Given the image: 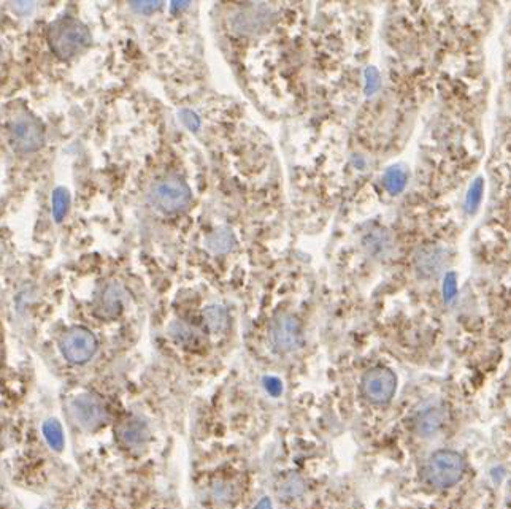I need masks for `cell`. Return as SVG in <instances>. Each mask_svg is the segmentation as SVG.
I'll return each mask as SVG.
<instances>
[{"mask_svg": "<svg viewBox=\"0 0 511 509\" xmlns=\"http://www.w3.org/2000/svg\"><path fill=\"white\" fill-rule=\"evenodd\" d=\"M48 43L59 59L69 61L89 46L91 34L81 21L61 18L54 21L48 29Z\"/></svg>", "mask_w": 511, "mask_h": 509, "instance_id": "obj_1", "label": "cell"}, {"mask_svg": "<svg viewBox=\"0 0 511 509\" xmlns=\"http://www.w3.org/2000/svg\"><path fill=\"white\" fill-rule=\"evenodd\" d=\"M150 200L156 210L162 213L178 214L189 208L192 202V191L183 178L167 175L151 186Z\"/></svg>", "mask_w": 511, "mask_h": 509, "instance_id": "obj_2", "label": "cell"}, {"mask_svg": "<svg viewBox=\"0 0 511 509\" xmlns=\"http://www.w3.org/2000/svg\"><path fill=\"white\" fill-rule=\"evenodd\" d=\"M465 471V463L458 452L437 451L426 460L422 476L435 489H448L458 484Z\"/></svg>", "mask_w": 511, "mask_h": 509, "instance_id": "obj_3", "label": "cell"}, {"mask_svg": "<svg viewBox=\"0 0 511 509\" xmlns=\"http://www.w3.org/2000/svg\"><path fill=\"white\" fill-rule=\"evenodd\" d=\"M10 143L16 153L27 154L39 151L45 142V131L39 119L29 113L16 116L10 122Z\"/></svg>", "mask_w": 511, "mask_h": 509, "instance_id": "obj_4", "label": "cell"}, {"mask_svg": "<svg viewBox=\"0 0 511 509\" xmlns=\"http://www.w3.org/2000/svg\"><path fill=\"white\" fill-rule=\"evenodd\" d=\"M276 10L270 5H249V7L243 8L242 12H238L232 19V27L233 30L243 35H254L260 34V32L267 30L269 27L275 23Z\"/></svg>", "mask_w": 511, "mask_h": 509, "instance_id": "obj_5", "label": "cell"}, {"mask_svg": "<svg viewBox=\"0 0 511 509\" xmlns=\"http://www.w3.org/2000/svg\"><path fill=\"white\" fill-rule=\"evenodd\" d=\"M97 338L91 330L73 327L61 340V351L65 359L72 364H84L97 351Z\"/></svg>", "mask_w": 511, "mask_h": 509, "instance_id": "obj_6", "label": "cell"}, {"mask_svg": "<svg viewBox=\"0 0 511 509\" xmlns=\"http://www.w3.org/2000/svg\"><path fill=\"white\" fill-rule=\"evenodd\" d=\"M271 346L278 353H292L301 346L302 328L296 316L289 313H281L270 324Z\"/></svg>", "mask_w": 511, "mask_h": 509, "instance_id": "obj_7", "label": "cell"}, {"mask_svg": "<svg viewBox=\"0 0 511 509\" xmlns=\"http://www.w3.org/2000/svg\"><path fill=\"white\" fill-rule=\"evenodd\" d=\"M362 394L372 403L383 405L394 397L397 378L388 368H373L362 378Z\"/></svg>", "mask_w": 511, "mask_h": 509, "instance_id": "obj_8", "label": "cell"}, {"mask_svg": "<svg viewBox=\"0 0 511 509\" xmlns=\"http://www.w3.org/2000/svg\"><path fill=\"white\" fill-rule=\"evenodd\" d=\"M70 416L75 424L84 430H94L107 419L105 406L91 394H81L72 400Z\"/></svg>", "mask_w": 511, "mask_h": 509, "instance_id": "obj_9", "label": "cell"}, {"mask_svg": "<svg viewBox=\"0 0 511 509\" xmlns=\"http://www.w3.org/2000/svg\"><path fill=\"white\" fill-rule=\"evenodd\" d=\"M118 441L127 449H141L148 441L150 432L143 422L137 419L121 420L116 427Z\"/></svg>", "mask_w": 511, "mask_h": 509, "instance_id": "obj_10", "label": "cell"}, {"mask_svg": "<svg viewBox=\"0 0 511 509\" xmlns=\"http://www.w3.org/2000/svg\"><path fill=\"white\" fill-rule=\"evenodd\" d=\"M448 419L449 413L445 406H432L416 419V430L421 436H433L443 429Z\"/></svg>", "mask_w": 511, "mask_h": 509, "instance_id": "obj_11", "label": "cell"}, {"mask_svg": "<svg viewBox=\"0 0 511 509\" xmlns=\"http://www.w3.org/2000/svg\"><path fill=\"white\" fill-rule=\"evenodd\" d=\"M416 270L421 276L431 278V276H437L440 270L443 268L445 263V254L437 246H424L420 249L415 257Z\"/></svg>", "mask_w": 511, "mask_h": 509, "instance_id": "obj_12", "label": "cell"}, {"mask_svg": "<svg viewBox=\"0 0 511 509\" xmlns=\"http://www.w3.org/2000/svg\"><path fill=\"white\" fill-rule=\"evenodd\" d=\"M123 310V289L116 284L105 288L97 305V313L100 317L113 319Z\"/></svg>", "mask_w": 511, "mask_h": 509, "instance_id": "obj_13", "label": "cell"}, {"mask_svg": "<svg viewBox=\"0 0 511 509\" xmlns=\"http://www.w3.org/2000/svg\"><path fill=\"white\" fill-rule=\"evenodd\" d=\"M303 490H305V483L301 476L294 473L285 476L278 484V495L283 500H294L303 494Z\"/></svg>", "mask_w": 511, "mask_h": 509, "instance_id": "obj_14", "label": "cell"}, {"mask_svg": "<svg viewBox=\"0 0 511 509\" xmlns=\"http://www.w3.org/2000/svg\"><path fill=\"white\" fill-rule=\"evenodd\" d=\"M227 313L222 306H208L204 311V322L211 333H221L227 327Z\"/></svg>", "mask_w": 511, "mask_h": 509, "instance_id": "obj_15", "label": "cell"}, {"mask_svg": "<svg viewBox=\"0 0 511 509\" xmlns=\"http://www.w3.org/2000/svg\"><path fill=\"white\" fill-rule=\"evenodd\" d=\"M233 245V235L227 229L215 230L213 234L206 237V246L215 252L229 251Z\"/></svg>", "mask_w": 511, "mask_h": 509, "instance_id": "obj_16", "label": "cell"}, {"mask_svg": "<svg viewBox=\"0 0 511 509\" xmlns=\"http://www.w3.org/2000/svg\"><path fill=\"white\" fill-rule=\"evenodd\" d=\"M43 435H45L48 444L56 451H61L64 447V435H62V429L59 425L57 420H48L43 425Z\"/></svg>", "mask_w": 511, "mask_h": 509, "instance_id": "obj_17", "label": "cell"}, {"mask_svg": "<svg viewBox=\"0 0 511 509\" xmlns=\"http://www.w3.org/2000/svg\"><path fill=\"white\" fill-rule=\"evenodd\" d=\"M69 205H70L69 192L65 191L64 187L56 189V191H54V196H53V216H54V219L62 221L64 216L67 214Z\"/></svg>", "mask_w": 511, "mask_h": 509, "instance_id": "obj_18", "label": "cell"}, {"mask_svg": "<svg viewBox=\"0 0 511 509\" xmlns=\"http://www.w3.org/2000/svg\"><path fill=\"white\" fill-rule=\"evenodd\" d=\"M405 186V173L399 170V169H394L388 172V175H386V187L389 189L391 192L397 194L399 191H402Z\"/></svg>", "mask_w": 511, "mask_h": 509, "instance_id": "obj_19", "label": "cell"}, {"mask_svg": "<svg viewBox=\"0 0 511 509\" xmlns=\"http://www.w3.org/2000/svg\"><path fill=\"white\" fill-rule=\"evenodd\" d=\"M170 332H172V337L175 338L178 343L188 344L195 340L194 330H191L188 326H184V324H178V322L173 324V326L170 327Z\"/></svg>", "mask_w": 511, "mask_h": 509, "instance_id": "obj_20", "label": "cell"}, {"mask_svg": "<svg viewBox=\"0 0 511 509\" xmlns=\"http://www.w3.org/2000/svg\"><path fill=\"white\" fill-rule=\"evenodd\" d=\"M130 7L137 13L150 15L154 13L156 10H159L162 7V2H130Z\"/></svg>", "mask_w": 511, "mask_h": 509, "instance_id": "obj_21", "label": "cell"}, {"mask_svg": "<svg viewBox=\"0 0 511 509\" xmlns=\"http://www.w3.org/2000/svg\"><path fill=\"white\" fill-rule=\"evenodd\" d=\"M481 192H483V187H481V180H476V183L473 184V186L470 187V192H469V197H467V207H469V210L473 207L476 208V205L480 203V198H481Z\"/></svg>", "mask_w": 511, "mask_h": 509, "instance_id": "obj_22", "label": "cell"}, {"mask_svg": "<svg viewBox=\"0 0 511 509\" xmlns=\"http://www.w3.org/2000/svg\"><path fill=\"white\" fill-rule=\"evenodd\" d=\"M456 294V283H454V276L449 275L447 278V284H445V297L447 300H451Z\"/></svg>", "mask_w": 511, "mask_h": 509, "instance_id": "obj_23", "label": "cell"}, {"mask_svg": "<svg viewBox=\"0 0 511 509\" xmlns=\"http://www.w3.org/2000/svg\"><path fill=\"white\" fill-rule=\"evenodd\" d=\"M265 386H267V391L271 395H278L281 392V384L278 379H274V378L267 379V384H265Z\"/></svg>", "mask_w": 511, "mask_h": 509, "instance_id": "obj_24", "label": "cell"}, {"mask_svg": "<svg viewBox=\"0 0 511 509\" xmlns=\"http://www.w3.org/2000/svg\"><path fill=\"white\" fill-rule=\"evenodd\" d=\"M254 509H274V508H271V501L269 500V498H264V500H260L258 503V506H256Z\"/></svg>", "mask_w": 511, "mask_h": 509, "instance_id": "obj_25", "label": "cell"}, {"mask_svg": "<svg viewBox=\"0 0 511 509\" xmlns=\"http://www.w3.org/2000/svg\"><path fill=\"white\" fill-rule=\"evenodd\" d=\"M0 53H2V48H0Z\"/></svg>", "mask_w": 511, "mask_h": 509, "instance_id": "obj_26", "label": "cell"}]
</instances>
